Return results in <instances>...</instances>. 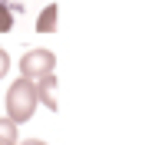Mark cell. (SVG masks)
<instances>
[{"mask_svg": "<svg viewBox=\"0 0 142 145\" xmlns=\"http://www.w3.org/2000/svg\"><path fill=\"white\" fill-rule=\"evenodd\" d=\"M10 30H13V10L7 0H0V33H10Z\"/></svg>", "mask_w": 142, "mask_h": 145, "instance_id": "5", "label": "cell"}, {"mask_svg": "<svg viewBox=\"0 0 142 145\" xmlns=\"http://www.w3.org/2000/svg\"><path fill=\"white\" fill-rule=\"evenodd\" d=\"M56 69V56L50 53V50H30V53H23V59H20V76L23 79H40V76H46V72Z\"/></svg>", "mask_w": 142, "mask_h": 145, "instance_id": "2", "label": "cell"}, {"mask_svg": "<svg viewBox=\"0 0 142 145\" xmlns=\"http://www.w3.org/2000/svg\"><path fill=\"white\" fill-rule=\"evenodd\" d=\"M0 145H17V142H3V138H0Z\"/></svg>", "mask_w": 142, "mask_h": 145, "instance_id": "9", "label": "cell"}, {"mask_svg": "<svg viewBox=\"0 0 142 145\" xmlns=\"http://www.w3.org/2000/svg\"><path fill=\"white\" fill-rule=\"evenodd\" d=\"M7 72H10V53L3 50V46H0V79H3Z\"/></svg>", "mask_w": 142, "mask_h": 145, "instance_id": "7", "label": "cell"}, {"mask_svg": "<svg viewBox=\"0 0 142 145\" xmlns=\"http://www.w3.org/2000/svg\"><path fill=\"white\" fill-rule=\"evenodd\" d=\"M56 17H60L56 3L43 7V13H40V20H36V33H53V30H56Z\"/></svg>", "mask_w": 142, "mask_h": 145, "instance_id": "4", "label": "cell"}, {"mask_svg": "<svg viewBox=\"0 0 142 145\" xmlns=\"http://www.w3.org/2000/svg\"><path fill=\"white\" fill-rule=\"evenodd\" d=\"M17 132H20L17 122H10L7 116L0 119V138H3V142H17Z\"/></svg>", "mask_w": 142, "mask_h": 145, "instance_id": "6", "label": "cell"}, {"mask_svg": "<svg viewBox=\"0 0 142 145\" xmlns=\"http://www.w3.org/2000/svg\"><path fill=\"white\" fill-rule=\"evenodd\" d=\"M17 145H46L43 138H27V142H17Z\"/></svg>", "mask_w": 142, "mask_h": 145, "instance_id": "8", "label": "cell"}, {"mask_svg": "<svg viewBox=\"0 0 142 145\" xmlns=\"http://www.w3.org/2000/svg\"><path fill=\"white\" fill-rule=\"evenodd\" d=\"M36 106H40V99H36V82L20 76V79L7 89V119L17 122V125H23V122L33 119Z\"/></svg>", "mask_w": 142, "mask_h": 145, "instance_id": "1", "label": "cell"}, {"mask_svg": "<svg viewBox=\"0 0 142 145\" xmlns=\"http://www.w3.org/2000/svg\"><path fill=\"white\" fill-rule=\"evenodd\" d=\"M36 99L43 102L46 109L56 112V72H46V76L36 79Z\"/></svg>", "mask_w": 142, "mask_h": 145, "instance_id": "3", "label": "cell"}]
</instances>
